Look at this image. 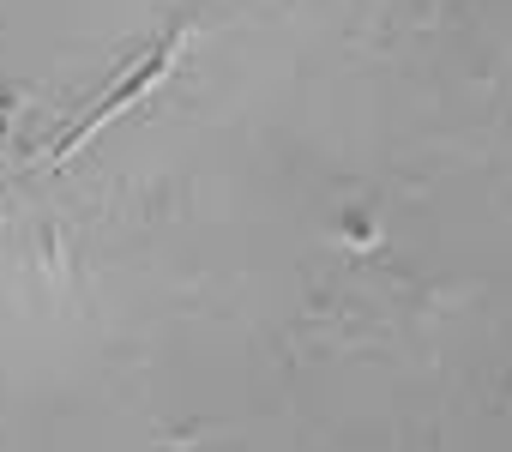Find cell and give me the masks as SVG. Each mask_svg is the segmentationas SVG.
<instances>
[{"label":"cell","instance_id":"cell-1","mask_svg":"<svg viewBox=\"0 0 512 452\" xmlns=\"http://www.w3.org/2000/svg\"><path fill=\"white\" fill-rule=\"evenodd\" d=\"M163 67H169V49H157V55H151V61H145V67H139V73H133V79H127V85H121V91H115V97L103 103V109H91V115H85V127H79V133H67V139L55 145V157H61V151H73V145H79L85 133H97V127H103V121H109L115 109H127V103H133V97H139V91H145V85H151V79H157Z\"/></svg>","mask_w":512,"mask_h":452}]
</instances>
